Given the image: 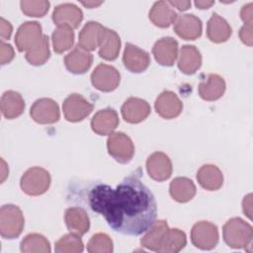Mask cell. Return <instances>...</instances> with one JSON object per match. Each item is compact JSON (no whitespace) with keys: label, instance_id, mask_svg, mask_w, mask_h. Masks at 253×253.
Listing matches in <instances>:
<instances>
[{"label":"cell","instance_id":"cell-1","mask_svg":"<svg viewBox=\"0 0 253 253\" xmlns=\"http://www.w3.org/2000/svg\"><path fill=\"white\" fill-rule=\"evenodd\" d=\"M89 206L104 216L109 226L125 235H140L154 223L156 201L150 190L133 176L116 188L99 184L89 193Z\"/></svg>","mask_w":253,"mask_h":253},{"label":"cell","instance_id":"cell-2","mask_svg":"<svg viewBox=\"0 0 253 253\" xmlns=\"http://www.w3.org/2000/svg\"><path fill=\"white\" fill-rule=\"evenodd\" d=\"M225 243L235 249L251 246L253 229L252 226L240 217L230 218L225 222L222 229Z\"/></svg>","mask_w":253,"mask_h":253},{"label":"cell","instance_id":"cell-3","mask_svg":"<svg viewBox=\"0 0 253 253\" xmlns=\"http://www.w3.org/2000/svg\"><path fill=\"white\" fill-rule=\"evenodd\" d=\"M25 220L20 208L15 205H4L0 210V233L7 239L18 237L24 228Z\"/></svg>","mask_w":253,"mask_h":253},{"label":"cell","instance_id":"cell-4","mask_svg":"<svg viewBox=\"0 0 253 253\" xmlns=\"http://www.w3.org/2000/svg\"><path fill=\"white\" fill-rule=\"evenodd\" d=\"M50 182V175L45 169L32 167L22 176L21 188L27 195L40 196L48 190Z\"/></svg>","mask_w":253,"mask_h":253},{"label":"cell","instance_id":"cell-5","mask_svg":"<svg viewBox=\"0 0 253 253\" xmlns=\"http://www.w3.org/2000/svg\"><path fill=\"white\" fill-rule=\"evenodd\" d=\"M109 154L120 163H127L134 154L132 140L124 132H113L107 139Z\"/></svg>","mask_w":253,"mask_h":253},{"label":"cell","instance_id":"cell-6","mask_svg":"<svg viewBox=\"0 0 253 253\" xmlns=\"http://www.w3.org/2000/svg\"><path fill=\"white\" fill-rule=\"evenodd\" d=\"M192 243L203 250L214 248L218 242L216 225L210 221H199L194 224L191 231Z\"/></svg>","mask_w":253,"mask_h":253},{"label":"cell","instance_id":"cell-7","mask_svg":"<svg viewBox=\"0 0 253 253\" xmlns=\"http://www.w3.org/2000/svg\"><path fill=\"white\" fill-rule=\"evenodd\" d=\"M121 81L119 71L112 65L101 63L91 74V82L93 86L103 92H111L115 90Z\"/></svg>","mask_w":253,"mask_h":253},{"label":"cell","instance_id":"cell-8","mask_svg":"<svg viewBox=\"0 0 253 253\" xmlns=\"http://www.w3.org/2000/svg\"><path fill=\"white\" fill-rule=\"evenodd\" d=\"M93 105L79 94L69 95L63 102L62 109L68 122L76 123L84 120L93 111Z\"/></svg>","mask_w":253,"mask_h":253},{"label":"cell","instance_id":"cell-9","mask_svg":"<svg viewBox=\"0 0 253 253\" xmlns=\"http://www.w3.org/2000/svg\"><path fill=\"white\" fill-rule=\"evenodd\" d=\"M32 119L38 124L49 125L59 120L60 113L58 105L49 98H42L37 100L30 110Z\"/></svg>","mask_w":253,"mask_h":253},{"label":"cell","instance_id":"cell-10","mask_svg":"<svg viewBox=\"0 0 253 253\" xmlns=\"http://www.w3.org/2000/svg\"><path fill=\"white\" fill-rule=\"evenodd\" d=\"M83 19L80 8L71 3H64L56 6L52 12V21L57 27L76 29Z\"/></svg>","mask_w":253,"mask_h":253},{"label":"cell","instance_id":"cell-11","mask_svg":"<svg viewBox=\"0 0 253 253\" xmlns=\"http://www.w3.org/2000/svg\"><path fill=\"white\" fill-rule=\"evenodd\" d=\"M40 23L26 22L20 26L15 37V43L19 51H27L33 47L42 37Z\"/></svg>","mask_w":253,"mask_h":253},{"label":"cell","instance_id":"cell-12","mask_svg":"<svg viewBox=\"0 0 253 253\" xmlns=\"http://www.w3.org/2000/svg\"><path fill=\"white\" fill-rule=\"evenodd\" d=\"M172 169L170 158L163 152H153L146 160L147 173L155 181L162 182L169 179Z\"/></svg>","mask_w":253,"mask_h":253},{"label":"cell","instance_id":"cell-13","mask_svg":"<svg viewBox=\"0 0 253 253\" xmlns=\"http://www.w3.org/2000/svg\"><path fill=\"white\" fill-rule=\"evenodd\" d=\"M123 62L125 67L130 72L140 73L147 69L150 58L145 50L132 43H126L123 54Z\"/></svg>","mask_w":253,"mask_h":253},{"label":"cell","instance_id":"cell-14","mask_svg":"<svg viewBox=\"0 0 253 253\" xmlns=\"http://www.w3.org/2000/svg\"><path fill=\"white\" fill-rule=\"evenodd\" d=\"M203 25L201 20L193 14L178 15L174 23L175 33L182 39L193 41L201 37Z\"/></svg>","mask_w":253,"mask_h":253},{"label":"cell","instance_id":"cell-15","mask_svg":"<svg viewBox=\"0 0 253 253\" xmlns=\"http://www.w3.org/2000/svg\"><path fill=\"white\" fill-rule=\"evenodd\" d=\"M124 120L130 124H138L144 121L150 114L149 104L140 98L130 97L122 106Z\"/></svg>","mask_w":253,"mask_h":253},{"label":"cell","instance_id":"cell-16","mask_svg":"<svg viewBox=\"0 0 253 253\" xmlns=\"http://www.w3.org/2000/svg\"><path fill=\"white\" fill-rule=\"evenodd\" d=\"M152 53L159 64L171 66L178 56V42L171 37L162 38L154 43Z\"/></svg>","mask_w":253,"mask_h":253},{"label":"cell","instance_id":"cell-17","mask_svg":"<svg viewBox=\"0 0 253 253\" xmlns=\"http://www.w3.org/2000/svg\"><path fill=\"white\" fill-rule=\"evenodd\" d=\"M156 113L164 119H174L178 117L183 109V104L178 96L172 91H163L156 99Z\"/></svg>","mask_w":253,"mask_h":253},{"label":"cell","instance_id":"cell-18","mask_svg":"<svg viewBox=\"0 0 253 253\" xmlns=\"http://www.w3.org/2000/svg\"><path fill=\"white\" fill-rule=\"evenodd\" d=\"M106 28L98 22H88L79 33L78 45L87 50L91 51L99 47L103 39Z\"/></svg>","mask_w":253,"mask_h":253},{"label":"cell","instance_id":"cell-19","mask_svg":"<svg viewBox=\"0 0 253 253\" xmlns=\"http://www.w3.org/2000/svg\"><path fill=\"white\" fill-rule=\"evenodd\" d=\"M119 125V116L113 109H104L97 112L91 120L93 131L100 135L113 133Z\"/></svg>","mask_w":253,"mask_h":253},{"label":"cell","instance_id":"cell-20","mask_svg":"<svg viewBox=\"0 0 253 253\" xmlns=\"http://www.w3.org/2000/svg\"><path fill=\"white\" fill-rule=\"evenodd\" d=\"M93 62L92 54L78 44L64 57L66 68L75 74L85 73Z\"/></svg>","mask_w":253,"mask_h":253},{"label":"cell","instance_id":"cell-21","mask_svg":"<svg viewBox=\"0 0 253 253\" xmlns=\"http://www.w3.org/2000/svg\"><path fill=\"white\" fill-rule=\"evenodd\" d=\"M65 223L68 230L76 235H83L89 230L90 220L87 212L78 207H72L65 211Z\"/></svg>","mask_w":253,"mask_h":253},{"label":"cell","instance_id":"cell-22","mask_svg":"<svg viewBox=\"0 0 253 253\" xmlns=\"http://www.w3.org/2000/svg\"><path fill=\"white\" fill-rule=\"evenodd\" d=\"M202 64V55L195 45H183L180 49L178 58L179 69L187 74H194Z\"/></svg>","mask_w":253,"mask_h":253},{"label":"cell","instance_id":"cell-23","mask_svg":"<svg viewBox=\"0 0 253 253\" xmlns=\"http://www.w3.org/2000/svg\"><path fill=\"white\" fill-rule=\"evenodd\" d=\"M199 184L206 190L216 191L223 183V175L220 169L213 164H205L197 172Z\"/></svg>","mask_w":253,"mask_h":253},{"label":"cell","instance_id":"cell-24","mask_svg":"<svg viewBox=\"0 0 253 253\" xmlns=\"http://www.w3.org/2000/svg\"><path fill=\"white\" fill-rule=\"evenodd\" d=\"M178 15L166 1L155 2L149 11L150 21L159 28H168L174 24Z\"/></svg>","mask_w":253,"mask_h":253},{"label":"cell","instance_id":"cell-25","mask_svg":"<svg viewBox=\"0 0 253 253\" xmlns=\"http://www.w3.org/2000/svg\"><path fill=\"white\" fill-rule=\"evenodd\" d=\"M231 27L225 19L216 13H212L207 25V35L210 41L219 43L226 42L231 36Z\"/></svg>","mask_w":253,"mask_h":253},{"label":"cell","instance_id":"cell-26","mask_svg":"<svg viewBox=\"0 0 253 253\" xmlns=\"http://www.w3.org/2000/svg\"><path fill=\"white\" fill-rule=\"evenodd\" d=\"M225 91V82L223 78L217 74L211 73L206 81L199 85V94L206 101H215L219 99Z\"/></svg>","mask_w":253,"mask_h":253},{"label":"cell","instance_id":"cell-27","mask_svg":"<svg viewBox=\"0 0 253 253\" xmlns=\"http://www.w3.org/2000/svg\"><path fill=\"white\" fill-rule=\"evenodd\" d=\"M25 101L20 93L16 91H6L1 97V111L6 119L12 120L24 112Z\"/></svg>","mask_w":253,"mask_h":253},{"label":"cell","instance_id":"cell-28","mask_svg":"<svg viewBox=\"0 0 253 253\" xmlns=\"http://www.w3.org/2000/svg\"><path fill=\"white\" fill-rule=\"evenodd\" d=\"M169 192L176 202L187 203L195 197L196 186L189 178L177 177L170 183Z\"/></svg>","mask_w":253,"mask_h":253},{"label":"cell","instance_id":"cell-29","mask_svg":"<svg viewBox=\"0 0 253 253\" xmlns=\"http://www.w3.org/2000/svg\"><path fill=\"white\" fill-rule=\"evenodd\" d=\"M169 227L165 220H155L154 223L147 230L146 234L141 238V245L146 249L158 252V249Z\"/></svg>","mask_w":253,"mask_h":253},{"label":"cell","instance_id":"cell-30","mask_svg":"<svg viewBox=\"0 0 253 253\" xmlns=\"http://www.w3.org/2000/svg\"><path fill=\"white\" fill-rule=\"evenodd\" d=\"M121 48V40L119 35L108 28L104 33L99 45V55L106 60H114L118 57Z\"/></svg>","mask_w":253,"mask_h":253},{"label":"cell","instance_id":"cell-31","mask_svg":"<svg viewBox=\"0 0 253 253\" xmlns=\"http://www.w3.org/2000/svg\"><path fill=\"white\" fill-rule=\"evenodd\" d=\"M187 243L184 231L178 228H169L158 249L160 253H176L182 250Z\"/></svg>","mask_w":253,"mask_h":253},{"label":"cell","instance_id":"cell-32","mask_svg":"<svg viewBox=\"0 0 253 253\" xmlns=\"http://www.w3.org/2000/svg\"><path fill=\"white\" fill-rule=\"evenodd\" d=\"M49 41L47 36L43 35L42 39L29 50L26 51V59L32 65H42L49 58Z\"/></svg>","mask_w":253,"mask_h":253},{"label":"cell","instance_id":"cell-33","mask_svg":"<svg viewBox=\"0 0 253 253\" xmlns=\"http://www.w3.org/2000/svg\"><path fill=\"white\" fill-rule=\"evenodd\" d=\"M21 251L24 253H49V241L42 234L30 233L21 242Z\"/></svg>","mask_w":253,"mask_h":253},{"label":"cell","instance_id":"cell-34","mask_svg":"<svg viewBox=\"0 0 253 253\" xmlns=\"http://www.w3.org/2000/svg\"><path fill=\"white\" fill-rule=\"evenodd\" d=\"M74 42V32L67 27H58L52 33V46L55 52L62 53L69 49Z\"/></svg>","mask_w":253,"mask_h":253},{"label":"cell","instance_id":"cell-35","mask_svg":"<svg viewBox=\"0 0 253 253\" xmlns=\"http://www.w3.org/2000/svg\"><path fill=\"white\" fill-rule=\"evenodd\" d=\"M83 249L84 246L80 236L71 232L61 236L54 246V250L57 253H79Z\"/></svg>","mask_w":253,"mask_h":253},{"label":"cell","instance_id":"cell-36","mask_svg":"<svg viewBox=\"0 0 253 253\" xmlns=\"http://www.w3.org/2000/svg\"><path fill=\"white\" fill-rule=\"evenodd\" d=\"M87 251L90 253H111L113 251V241L106 233H96L89 240Z\"/></svg>","mask_w":253,"mask_h":253},{"label":"cell","instance_id":"cell-37","mask_svg":"<svg viewBox=\"0 0 253 253\" xmlns=\"http://www.w3.org/2000/svg\"><path fill=\"white\" fill-rule=\"evenodd\" d=\"M23 13L29 17H42L49 9V2L45 0L40 1H21L20 3Z\"/></svg>","mask_w":253,"mask_h":253},{"label":"cell","instance_id":"cell-38","mask_svg":"<svg viewBox=\"0 0 253 253\" xmlns=\"http://www.w3.org/2000/svg\"><path fill=\"white\" fill-rule=\"evenodd\" d=\"M14 58V49L11 44L1 41L0 43V60L1 64H7Z\"/></svg>","mask_w":253,"mask_h":253},{"label":"cell","instance_id":"cell-39","mask_svg":"<svg viewBox=\"0 0 253 253\" xmlns=\"http://www.w3.org/2000/svg\"><path fill=\"white\" fill-rule=\"evenodd\" d=\"M253 24H244L239 31V37L243 43L251 46L253 43Z\"/></svg>","mask_w":253,"mask_h":253},{"label":"cell","instance_id":"cell-40","mask_svg":"<svg viewBox=\"0 0 253 253\" xmlns=\"http://www.w3.org/2000/svg\"><path fill=\"white\" fill-rule=\"evenodd\" d=\"M0 35L2 38V41L4 40H9L11 35H12V25L10 22H8L7 20H5L4 18L0 19Z\"/></svg>","mask_w":253,"mask_h":253},{"label":"cell","instance_id":"cell-41","mask_svg":"<svg viewBox=\"0 0 253 253\" xmlns=\"http://www.w3.org/2000/svg\"><path fill=\"white\" fill-rule=\"evenodd\" d=\"M252 3H248L247 5H244L241 8L240 11V17L244 24H252L253 23V12H252Z\"/></svg>","mask_w":253,"mask_h":253},{"label":"cell","instance_id":"cell-42","mask_svg":"<svg viewBox=\"0 0 253 253\" xmlns=\"http://www.w3.org/2000/svg\"><path fill=\"white\" fill-rule=\"evenodd\" d=\"M242 208L244 213L251 219L252 218V195L248 194L246 197H244V200L242 202Z\"/></svg>","mask_w":253,"mask_h":253},{"label":"cell","instance_id":"cell-43","mask_svg":"<svg viewBox=\"0 0 253 253\" xmlns=\"http://www.w3.org/2000/svg\"><path fill=\"white\" fill-rule=\"evenodd\" d=\"M171 6L176 7L180 11H186L190 8L191 2L190 1H168Z\"/></svg>","mask_w":253,"mask_h":253},{"label":"cell","instance_id":"cell-44","mask_svg":"<svg viewBox=\"0 0 253 253\" xmlns=\"http://www.w3.org/2000/svg\"><path fill=\"white\" fill-rule=\"evenodd\" d=\"M213 1H195V5L199 9H208L213 5Z\"/></svg>","mask_w":253,"mask_h":253},{"label":"cell","instance_id":"cell-45","mask_svg":"<svg viewBox=\"0 0 253 253\" xmlns=\"http://www.w3.org/2000/svg\"><path fill=\"white\" fill-rule=\"evenodd\" d=\"M82 4L86 7H89V8H94V7H97L99 5L102 4V2H94V1H87V2H82Z\"/></svg>","mask_w":253,"mask_h":253},{"label":"cell","instance_id":"cell-46","mask_svg":"<svg viewBox=\"0 0 253 253\" xmlns=\"http://www.w3.org/2000/svg\"><path fill=\"white\" fill-rule=\"evenodd\" d=\"M1 162H2V182L5 180V178L7 177V175H8V171H5L4 169L6 168V163H5V161L2 159L1 160Z\"/></svg>","mask_w":253,"mask_h":253}]
</instances>
